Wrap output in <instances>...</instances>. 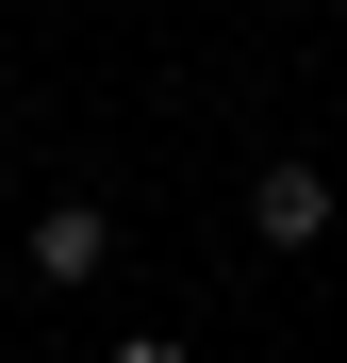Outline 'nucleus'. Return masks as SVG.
Here are the masks:
<instances>
[{
    "instance_id": "3",
    "label": "nucleus",
    "mask_w": 347,
    "mask_h": 363,
    "mask_svg": "<svg viewBox=\"0 0 347 363\" xmlns=\"http://www.w3.org/2000/svg\"><path fill=\"white\" fill-rule=\"evenodd\" d=\"M116 363H182V347H116Z\"/></svg>"
},
{
    "instance_id": "2",
    "label": "nucleus",
    "mask_w": 347,
    "mask_h": 363,
    "mask_svg": "<svg viewBox=\"0 0 347 363\" xmlns=\"http://www.w3.org/2000/svg\"><path fill=\"white\" fill-rule=\"evenodd\" d=\"M33 264H50V281H99V264H116V215H99V199H50V215H33Z\"/></svg>"
},
{
    "instance_id": "1",
    "label": "nucleus",
    "mask_w": 347,
    "mask_h": 363,
    "mask_svg": "<svg viewBox=\"0 0 347 363\" xmlns=\"http://www.w3.org/2000/svg\"><path fill=\"white\" fill-rule=\"evenodd\" d=\"M248 215H265V248H314V231H331V165H265Z\"/></svg>"
}]
</instances>
